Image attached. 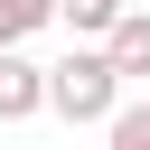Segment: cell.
<instances>
[{
  "mask_svg": "<svg viewBox=\"0 0 150 150\" xmlns=\"http://www.w3.org/2000/svg\"><path fill=\"white\" fill-rule=\"evenodd\" d=\"M112 103H122V75H112L103 47H75L66 66H47V112H66V122H103Z\"/></svg>",
  "mask_w": 150,
  "mask_h": 150,
  "instance_id": "obj_1",
  "label": "cell"
},
{
  "mask_svg": "<svg viewBox=\"0 0 150 150\" xmlns=\"http://www.w3.org/2000/svg\"><path fill=\"white\" fill-rule=\"evenodd\" d=\"M38 112H47V66L0 47V122H38Z\"/></svg>",
  "mask_w": 150,
  "mask_h": 150,
  "instance_id": "obj_2",
  "label": "cell"
},
{
  "mask_svg": "<svg viewBox=\"0 0 150 150\" xmlns=\"http://www.w3.org/2000/svg\"><path fill=\"white\" fill-rule=\"evenodd\" d=\"M94 47L112 56V75H122V84H131V75H150V9H122V19H112Z\"/></svg>",
  "mask_w": 150,
  "mask_h": 150,
  "instance_id": "obj_3",
  "label": "cell"
},
{
  "mask_svg": "<svg viewBox=\"0 0 150 150\" xmlns=\"http://www.w3.org/2000/svg\"><path fill=\"white\" fill-rule=\"evenodd\" d=\"M47 19H56V0H0V47H28Z\"/></svg>",
  "mask_w": 150,
  "mask_h": 150,
  "instance_id": "obj_4",
  "label": "cell"
},
{
  "mask_svg": "<svg viewBox=\"0 0 150 150\" xmlns=\"http://www.w3.org/2000/svg\"><path fill=\"white\" fill-rule=\"evenodd\" d=\"M122 9H131V0H56V19H66L75 38H103V28L122 19Z\"/></svg>",
  "mask_w": 150,
  "mask_h": 150,
  "instance_id": "obj_5",
  "label": "cell"
},
{
  "mask_svg": "<svg viewBox=\"0 0 150 150\" xmlns=\"http://www.w3.org/2000/svg\"><path fill=\"white\" fill-rule=\"evenodd\" d=\"M103 141L112 150H150V103H112L103 112Z\"/></svg>",
  "mask_w": 150,
  "mask_h": 150,
  "instance_id": "obj_6",
  "label": "cell"
}]
</instances>
